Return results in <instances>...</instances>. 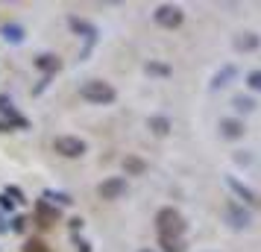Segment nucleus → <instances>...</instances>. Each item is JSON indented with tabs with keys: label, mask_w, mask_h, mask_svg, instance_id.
<instances>
[{
	"label": "nucleus",
	"mask_w": 261,
	"mask_h": 252,
	"mask_svg": "<svg viewBox=\"0 0 261 252\" xmlns=\"http://www.w3.org/2000/svg\"><path fill=\"white\" fill-rule=\"evenodd\" d=\"M244 132H247L244 120H238V118H223V120H220V135H223V138H229V141L244 138Z\"/></svg>",
	"instance_id": "nucleus-9"
},
{
	"label": "nucleus",
	"mask_w": 261,
	"mask_h": 252,
	"mask_svg": "<svg viewBox=\"0 0 261 252\" xmlns=\"http://www.w3.org/2000/svg\"><path fill=\"white\" fill-rule=\"evenodd\" d=\"M59 217H62V214H59V208H56V205L44 203V200L36 205V220H38V226H41V229L56 226V223H59Z\"/></svg>",
	"instance_id": "nucleus-7"
},
{
	"label": "nucleus",
	"mask_w": 261,
	"mask_h": 252,
	"mask_svg": "<svg viewBox=\"0 0 261 252\" xmlns=\"http://www.w3.org/2000/svg\"><path fill=\"white\" fill-rule=\"evenodd\" d=\"M141 252H153V249H141Z\"/></svg>",
	"instance_id": "nucleus-29"
},
{
	"label": "nucleus",
	"mask_w": 261,
	"mask_h": 252,
	"mask_svg": "<svg viewBox=\"0 0 261 252\" xmlns=\"http://www.w3.org/2000/svg\"><path fill=\"white\" fill-rule=\"evenodd\" d=\"M155 229H159V238L182 240L188 223H185V217L179 214L176 208H162V211L155 214Z\"/></svg>",
	"instance_id": "nucleus-1"
},
{
	"label": "nucleus",
	"mask_w": 261,
	"mask_h": 252,
	"mask_svg": "<svg viewBox=\"0 0 261 252\" xmlns=\"http://www.w3.org/2000/svg\"><path fill=\"white\" fill-rule=\"evenodd\" d=\"M0 36L6 38V41H12V44H18V41H24V26L3 24V26H0Z\"/></svg>",
	"instance_id": "nucleus-13"
},
{
	"label": "nucleus",
	"mask_w": 261,
	"mask_h": 252,
	"mask_svg": "<svg viewBox=\"0 0 261 252\" xmlns=\"http://www.w3.org/2000/svg\"><path fill=\"white\" fill-rule=\"evenodd\" d=\"M12 200H9V197H0V208H3V211H12Z\"/></svg>",
	"instance_id": "nucleus-26"
},
{
	"label": "nucleus",
	"mask_w": 261,
	"mask_h": 252,
	"mask_svg": "<svg viewBox=\"0 0 261 252\" xmlns=\"http://www.w3.org/2000/svg\"><path fill=\"white\" fill-rule=\"evenodd\" d=\"M6 197H12V203H24V193L18 191V188H9V191H6Z\"/></svg>",
	"instance_id": "nucleus-24"
},
{
	"label": "nucleus",
	"mask_w": 261,
	"mask_h": 252,
	"mask_svg": "<svg viewBox=\"0 0 261 252\" xmlns=\"http://www.w3.org/2000/svg\"><path fill=\"white\" fill-rule=\"evenodd\" d=\"M235 50L238 53H252V50L261 47V36H255V33H241V36H235Z\"/></svg>",
	"instance_id": "nucleus-10"
},
{
	"label": "nucleus",
	"mask_w": 261,
	"mask_h": 252,
	"mask_svg": "<svg viewBox=\"0 0 261 252\" xmlns=\"http://www.w3.org/2000/svg\"><path fill=\"white\" fill-rule=\"evenodd\" d=\"M53 150H56L62 158H80V156H85L88 147H85V141L76 138V135H59L56 144H53Z\"/></svg>",
	"instance_id": "nucleus-3"
},
{
	"label": "nucleus",
	"mask_w": 261,
	"mask_h": 252,
	"mask_svg": "<svg viewBox=\"0 0 261 252\" xmlns=\"http://www.w3.org/2000/svg\"><path fill=\"white\" fill-rule=\"evenodd\" d=\"M123 170H126V176H141L144 170H147V164H144L141 158L126 156V158H123Z\"/></svg>",
	"instance_id": "nucleus-15"
},
{
	"label": "nucleus",
	"mask_w": 261,
	"mask_h": 252,
	"mask_svg": "<svg viewBox=\"0 0 261 252\" xmlns=\"http://www.w3.org/2000/svg\"><path fill=\"white\" fill-rule=\"evenodd\" d=\"M226 185L232 188V193H235L238 200H244L247 205H261V197H258V193L252 191V188H247L244 182H238L235 176H226Z\"/></svg>",
	"instance_id": "nucleus-8"
},
{
	"label": "nucleus",
	"mask_w": 261,
	"mask_h": 252,
	"mask_svg": "<svg viewBox=\"0 0 261 252\" xmlns=\"http://www.w3.org/2000/svg\"><path fill=\"white\" fill-rule=\"evenodd\" d=\"M226 220H229V226H232V229H247L249 223H252L249 211L244 208V205H238V203L226 205Z\"/></svg>",
	"instance_id": "nucleus-6"
},
{
	"label": "nucleus",
	"mask_w": 261,
	"mask_h": 252,
	"mask_svg": "<svg viewBox=\"0 0 261 252\" xmlns=\"http://www.w3.org/2000/svg\"><path fill=\"white\" fill-rule=\"evenodd\" d=\"M24 226H27L24 217H15V220H12V229H15V232H24Z\"/></svg>",
	"instance_id": "nucleus-25"
},
{
	"label": "nucleus",
	"mask_w": 261,
	"mask_h": 252,
	"mask_svg": "<svg viewBox=\"0 0 261 252\" xmlns=\"http://www.w3.org/2000/svg\"><path fill=\"white\" fill-rule=\"evenodd\" d=\"M47 200H56V203H62V205H68V203H73L68 193H56V191H44V203Z\"/></svg>",
	"instance_id": "nucleus-21"
},
{
	"label": "nucleus",
	"mask_w": 261,
	"mask_h": 252,
	"mask_svg": "<svg viewBox=\"0 0 261 252\" xmlns=\"http://www.w3.org/2000/svg\"><path fill=\"white\" fill-rule=\"evenodd\" d=\"M97 193H100V200H120L123 193H126V179L123 176H112V179H103L100 182V188H97Z\"/></svg>",
	"instance_id": "nucleus-5"
},
{
	"label": "nucleus",
	"mask_w": 261,
	"mask_h": 252,
	"mask_svg": "<svg viewBox=\"0 0 261 252\" xmlns=\"http://www.w3.org/2000/svg\"><path fill=\"white\" fill-rule=\"evenodd\" d=\"M147 126H150L153 135H167L170 132V120H167L165 115H153V118L147 120Z\"/></svg>",
	"instance_id": "nucleus-12"
},
{
	"label": "nucleus",
	"mask_w": 261,
	"mask_h": 252,
	"mask_svg": "<svg viewBox=\"0 0 261 252\" xmlns=\"http://www.w3.org/2000/svg\"><path fill=\"white\" fill-rule=\"evenodd\" d=\"M235 73H238L235 65H226L223 71H220V73H217V76L212 79V88H223V85H229V79H232Z\"/></svg>",
	"instance_id": "nucleus-16"
},
{
	"label": "nucleus",
	"mask_w": 261,
	"mask_h": 252,
	"mask_svg": "<svg viewBox=\"0 0 261 252\" xmlns=\"http://www.w3.org/2000/svg\"><path fill=\"white\" fill-rule=\"evenodd\" d=\"M232 106H235L238 111H252V108H255V103H252V100H249V97H244V94H238L235 100H232Z\"/></svg>",
	"instance_id": "nucleus-20"
},
{
	"label": "nucleus",
	"mask_w": 261,
	"mask_h": 252,
	"mask_svg": "<svg viewBox=\"0 0 261 252\" xmlns=\"http://www.w3.org/2000/svg\"><path fill=\"white\" fill-rule=\"evenodd\" d=\"M76 246H80V252H91V246H88L85 240H76Z\"/></svg>",
	"instance_id": "nucleus-27"
},
{
	"label": "nucleus",
	"mask_w": 261,
	"mask_h": 252,
	"mask_svg": "<svg viewBox=\"0 0 261 252\" xmlns=\"http://www.w3.org/2000/svg\"><path fill=\"white\" fill-rule=\"evenodd\" d=\"M80 94H83L88 103H94V106H109V103L118 100V91L109 82H103V79H88V82L80 88Z\"/></svg>",
	"instance_id": "nucleus-2"
},
{
	"label": "nucleus",
	"mask_w": 261,
	"mask_h": 252,
	"mask_svg": "<svg viewBox=\"0 0 261 252\" xmlns=\"http://www.w3.org/2000/svg\"><path fill=\"white\" fill-rule=\"evenodd\" d=\"M6 129H9V123H6V120H0V132H6Z\"/></svg>",
	"instance_id": "nucleus-28"
},
{
	"label": "nucleus",
	"mask_w": 261,
	"mask_h": 252,
	"mask_svg": "<svg viewBox=\"0 0 261 252\" xmlns=\"http://www.w3.org/2000/svg\"><path fill=\"white\" fill-rule=\"evenodd\" d=\"M68 24H71V30H73V33H80V36H85L88 41H94V38H97V30H94V26H91V24H85V21H80V18H71Z\"/></svg>",
	"instance_id": "nucleus-14"
},
{
	"label": "nucleus",
	"mask_w": 261,
	"mask_h": 252,
	"mask_svg": "<svg viewBox=\"0 0 261 252\" xmlns=\"http://www.w3.org/2000/svg\"><path fill=\"white\" fill-rule=\"evenodd\" d=\"M144 71L150 76H170V65H162V62H147Z\"/></svg>",
	"instance_id": "nucleus-18"
},
{
	"label": "nucleus",
	"mask_w": 261,
	"mask_h": 252,
	"mask_svg": "<svg viewBox=\"0 0 261 252\" xmlns=\"http://www.w3.org/2000/svg\"><path fill=\"white\" fill-rule=\"evenodd\" d=\"M247 85L252 91H261V71H249L247 73Z\"/></svg>",
	"instance_id": "nucleus-22"
},
{
	"label": "nucleus",
	"mask_w": 261,
	"mask_h": 252,
	"mask_svg": "<svg viewBox=\"0 0 261 252\" xmlns=\"http://www.w3.org/2000/svg\"><path fill=\"white\" fill-rule=\"evenodd\" d=\"M155 24L165 26V30H176V26H182V21H185V12L179 9V6H170V3H165V6H159L155 9Z\"/></svg>",
	"instance_id": "nucleus-4"
},
{
	"label": "nucleus",
	"mask_w": 261,
	"mask_h": 252,
	"mask_svg": "<svg viewBox=\"0 0 261 252\" xmlns=\"http://www.w3.org/2000/svg\"><path fill=\"white\" fill-rule=\"evenodd\" d=\"M0 111L6 115V120H9L12 126H21V129H27V126H30V120H27L24 115H18V111H15V106L6 100V97H0Z\"/></svg>",
	"instance_id": "nucleus-11"
},
{
	"label": "nucleus",
	"mask_w": 261,
	"mask_h": 252,
	"mask_svg": "<svg viewBox=\"0 0 261 252\" xmlns=\"http://www.w3.org/2000/svg\"><path fill=\"white\" fill-rule=\"evenodd\" d=\"M24 252H50V249L41 243V240H30V243L24 246Z\"/></svg>",
	"instance_id": "nucleus-23"
},
{
	"label": "nucleus",
	"mask_w": 261,
	"mask_h": 252,
	"mask_svg": "<svg viewBox=\"0 0 261 252\" xmlns=\"http://www.w3.org/2000/svg\"><path fill=\"white\" fill-rule=\"evenodd\" d=\"M159 243H162V249H165V252H185V243H182V240L159 238Z\"/></svg>",
	"instance_id": "nucleus-19"
},
{
	"label": "nucleus",
	"mask_w": 261,
	"mask_h": 252,
	"mask_svg": "<svg viewBox=\"0 0 261 252\" xmlns=\"http://www.w3.org/2000/svg\"><path fill=\"white\" fill-rule=\"evenodd\" d=\"M36 65L41 68V71H47V73H56V71L62 68V62L56 59V56H38Z\"/></svg>",
	"instance_id": "nucleus-17"
}]
</instances>
